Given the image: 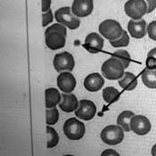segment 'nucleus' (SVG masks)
I'll list each match as a JSON object with an SVG mask.
<instances>
[{"label": "nucleus", "mask_w": 156, "mask_h": 156, "mask_svg": "<svg viewBox=\"0 0 156 156\" xmlns=\"http://www.w3.org/2000/svg\"><path fill=\"white\" fill-rule=\"evenodd\" d=\"M67 30L61 23L53 24L45 31L46 45L51 50H57L64 48L66 43Z\"/></svg>", "instance_id": "f257e3e1"}, {"label": "nucleus", "mask_w": 156, "mask_h": 156, "mask_svg": "<svg viewBox=\"0 0 156 156\" xmlns=\"http://www.w3.org/2000/svg\"><path fill=\"white\" fill-rule=\"evenodd\" d=\"M124 70L125 68L122 62L118 58L113 56L105 61L101 67L104 77L109 80H120L125 73Z\"/></svg>", "instance_id": "f03ea898"}, {"label": "nucleus", "mask_w": 156, "mask_h": 156, "mask_svg": "<svg viewBox=\"0 0 156 156\" xmlns=\"http://www.w3.org/2000/svg\"><path fill=\"white\" fill-rule=\"evenodd\" d=\"M62 129L66 137L72 141L81 139L86 132L84 123L76 118H70L66 120L63 124Z\"/></svg>", "instance_id": "7ed1b4c3"}, {"label": "nucleus", "mask_w": 156, "mask_h": 156, "mask_svg": "<svg viewBox=\"0 0 156 156\" xmlns=\"http://www.w3.org/2000/svg\"><path fill=\"white\" fill-rule=\"evenodd\" d=\"M99 32L104 37L108 40H116L122 35L123 29L119 22L108 19L102 22L99 25Z\"/></svg>", "instance_id": "20e7f679"}, {"label": "nucleus", "mask_w": 156, "mask_h": 156, "mask_svg": "<svg viewBox=\"0 0 156 156\" xmlns=\"http://www.w3.org/2000/svg\"><path fill=\"white\" fill-rule=\"evenodd\" d=\"M55 20L70 30H76L80 25V20L77 17L69 6H64L57 9L55 13Z\"/></svg>", "instance_id": "39448f33"}, {"label": "nucleus", "mask_w": 156, "mask_h": 156, "mask_svg": "<svg viewBox=\"0 0 156 156\" xmlns=\"http://www.w3.org/2000/svg\"><path fill=\"white\" fill-rule=\"evenodd\" d=\"M100 136L102 141L106 144L117 145L124 138V130L118 125H109L103 129Z\"/></svg>", "instance_id": "423d86ee"}, {"label": "nucleus", "mask_w": 156, "mask_h": 156, "mask_svg": "<svg viewBox=\"0 0 156 156\" xmlns=\"http://www.w3.org/2000/svg\"><path fill=\"white\" fill-rule=\"evenodd\" d=\"M147 4L144 0H129L124 5L126 14L132 20H141L147 13Z\"/></svg>", "instance_id": "0eeeda50"}, {"label": "nucleus", "mask_w": 156, "mask_h": 156, "mask_svg": "<svg viewBox=\"0 0 156 156\" xmlns=\"http://www.w3.org/2000/svg\"><path fill=\"white\" fill-rule=\"evenodd\" d=\"M53 64L57 72H72L75 67V61L72 54L62 52L55 55Z\"/></svg>", "instance_id": "6e6552de"}, {"label": "nucleus", "mask_w": 156, "mask_h": 156, "mask_svg": "<svg viewBox=\"0 0 156 156\" xmlns=\"http://www.w3.org/2000/svg\"><path fill=\"white\" fill-rule=\"evenodd\" d=\"M96 113V106L94 102L90 100H80V105L78 109L75 111V115L77 118L82 120H92Z\"/></svg>", "instance_id": "1a4fd4ad"}, {"label": "nucleus", "mask_w": 156, "mask_h": 156, "mask_svg": "<svg viewBox=\"0 0 156 156\" xmlns=\"http://www.w3.org/2000/svg\"><path fill=\"white\" fill-rule=\"evenodd\" d=\"M130 129L138 136H145L151 131L152 124L144 115H135L130 121Z\"/></svg>", "instance_id": "9d476101"}, {"label": "nucleus", "mask_w": 156, "mask_h": 156, "mask_svg": "<svg viewBox=\"0 0 156 156\" xmlns=\"http://www.w3.org/2000/svg\"><path fill=\"white\" fill-rule=\"evenodd\" d=\"M57 86L62 93H72L77 86L75 77L71 72H62L57 77Z\"/></svg>", "instance_id": "9b49d317"}, {"label": "nucleus", "mask_w": 156, "mask_h": 156, "mask_svg": "<svg viewBox=\"0 0 156 156\" xmlns=\"http://www.w3.org/2000/svg\"><path fill=\"white\" fill-rule=\"evenodd\" d=\"M94 9L93 0H74L72 5V12L77 17H87Z\"/></svg>", "instance_id": "f8f14e48"}, {"label": "nucleus", "mask_w": 156, "mask_h": 156, "mask_svg": "<svg viewBox=\"0 0 156 156\" xmlns=\"http://www.w3.org/2000/svg\"><path fill=\"white\" fill-rule=\"evenodd\" d=\"M104 38L96 32L89 33L85 38L83 47L91 54H97L102 51L104 48Z\"/></svg>", "instance_id": "ddd939ff"}, {"label": "nucleus", "mask_w": 156, "mask_h": 156, "mask_svg": "<svg viewBox=\"0 0 156 156\" xmlns=\"http://www.w3.org/2000/svg\"><path fill=\"white\" fill-rule=\"evenodd\" d=\"M128 30L134 38H142L147 33L146 22L141 20H130L128 23Z\"/></svg>", "instance_id": "4468645a"}, {"label": "nucleus", "mask_w": 156, "mask_h": 156, "mask_svg": "<svg viewBox=\"0 0 156 156\" xmlns=\"http://www.w3.org/2000/svg\"><path fill=\"white\" fill-rule=\"evenodd\" d=\"M105 85L104 78L97 72L87 75L84 80V87L89 92H97Z\"/></svg>", "instance_id": "2eb2a0df"}, {"label": "nucleus", "mask_w": 156, "mask_h": 156, "mask_svg": "<svg viewBox=\"0 0 156 156\" xmlns=\"http://www.w3.org/2000/svg\"><path fill=\"white\" fill-rule=\"evenodd\" d=\"M80 105V102L78 101L77 97L72 93H63L62 94V101L59 104L60 109L67 113L75 112Z\"/></svg>", "instance_id": "dca6fc26"}, {"label": "nucleus", "mask_w": 156, "mask_h": 156, "mask_svg": "<svg viewBox=\"0 0 156 156\" xmlns=\"http://www.w3.org/2000/svg\"><path fill=\"white\" fill-rule=\"evenodd\" d=\"M45 97L47 108H54L57 105H59L62 101V95L59 90L55 87L47 88L45 91Z\"/></svg>", "instance_id": "f3484780"}, {"label": "nucleus", "mask_w": 156, "mask_h": 156, "mask_svg": "<svg viewBox=\"0 0 156 156\" xmlns=\"http://www.w3.org/2000/svg\"><path fill=\"white\" fill-rule=\"evenodd\" d=\"M118 83L122 89L126 91H132L137 86V80L136 75L133 74L132 72H126L123 77L119 80Z\"/></svg>", "instance_id": "a211bd4d"}, {"label": "nucleus", "mask_w": 156, "mask_h": 156, "mask_svg": "<svg viewBox=\"0 0 156 156\" xmlns=\"http://www.w3.org/2000/svg\"><path fill=\"white\" fill-rule=\"evenodd\" d=\"M135 116L134 112L131 111H124L120 113L117 118V124L122 128L125 132L131 131L130 129V121Z\"/></svg>", "instance_id": "6ab92c4d"}, {"label": "nucleus", "mask_w": 156, "mask_h": 156, "mask_svg": "<svg viewBox=\"0 0 156 156\" xmlns=\"http://www.w3.org/2000/svg\"><path fill=\"white\" fill-rule=\"evenodd\" d=\"M143 84L151 89L156 88V70H149L145 68L141 75Z\"/></svg>", "instance_id": "aec40b11"}, {"label": "nucleus", "mask_w": 156, "mask_h": 156, "mask_svg": "<svg viewBox=\"0 0 156 156\" xmlns=\"http://www.w3.org/2000/svg\"><path fill=\"white\" fill-rule=\"evenodd\" d=\"M120 94L118 89L113 87H107L103 90V98L108 104L117 102L120 98Z\"/></svg>", "instance_id": "412c9836"}, {"label": "nucleus", "mask_w": 156, "mask_h": 156, "mask_svg": "<svg viewBox=\"0 0 156 156\" xmlns=\"http://www.w3.org/2000/svg\"><path fill=\"white\" fill-rule=\"evenodd\" d=\"M47 134H48V142H47V147L48 149L55 147L59 143V136L56 130L50 127L47 126Z\"/></svg>", "instance_id": "4be33fe9"}, {"label": "nucleus", "mask_w": 156, "mask_h": 156, "mask_svg": "<svg viewBox=\"0 0 156 156\" xmlns=\"http://www.w3.org/2000/svg\"><path fill=\"white\" fill-rule=\"evenodd\" d=\"M112 56L118 58L122 62L125 69H127L129 66L130 62H131V57H130V55L128 51H126V50H116L113 53Z\"/></svg>", "instance_id": "5701e85b"}, {"label": "nucleus", "mask_w": 156, "mask_h": 156, "mask_svg": "<svg viewBox=\"0 0 156 156\" xmlns=\"http://www.w3.org/2000/svg\"><path fill=\"white\" fill-rule=\"evenodd\" d=\"M110 44L113 47V48H125L128 47L129 44V36L128 35L127 31L123 30L122 35L116 40H111Z\"/></svg>", "instance_id": "b1692460"}, {"label": "nucleus", "mask_w": 156, "mask_h": 156, "mask_svg": "<svg viewBox=\"0 0 156 156\" xmlns=\"http://www.w3.org/2000/svg\"><path fill=\"white\" fill-rule=\"evenodd\" d=\"M46 114H47V124L48 126L55 125V123H57L59 120V112L55 107L47 108Z\"/></svg>", "instance_id": "393cba45"}, {"label": "nucleus", "mask_w": 156, "mask_h": 156, "mask_svg": "<svg viewBox=\"0 0 156 156\" xmlns=\"http://www.w3.org/2000/svg\"><path fill=\"white\" fill-rule=\"evenodd\" d=\"M147 34L151 39L156 41V21H153L147 25Z\"/></svg>", "instance_id": "a878e982"}, {"label": "nucleus", "mask_w": 156, "mask_h": 156, "mask_svg": "<svg viewBox=\"0 0 156 156\" xmlns=\"http://www.w3.org/2000/svg\"><path fill=\"white\" fill-rule=\"evenodd\" d=\"M54 20V14L51 10H48V12H45L42 13V25L43 27L48 26V24L51 23Z\"/></svg>", "instance_id": "bb28decb"}, {"label": "nucleus", "mask_w": 156, "mask_h": 156, "mask_svg": "<svg viewBox=\"0 0 156 156\" xmlns=\"http://www.w3.org/2000/svg\"><path fill=\"white\" fill-rule=\"evenodd\" d=\"M145 66L149 70H156V60L153 56L147 55V58L145 61Z\"/></svg>", "instance_id": "cd10ccee"}, {"label": "nucleus", "mask_w": 156, "mask_h": 156, "mask_svg": "<svg viewBox=\"0 0 156 156\" xmlns=\"http://www.w3.org/2000/svg\"><path fill=\"white\" fill-rule=\"evenodd\" d=\"M145 3L147 4V13H150L153 11H154V9L156 8V0H144Z\"/></svg>", "instance_id": "c85d7f7f"}, {"label": "nucleus", "mask_w": 156, "mask_h": 156, "mask_svg": "<svg viewBox=\"0 0 156 156\" xmlns=\"http://www.w3.org/2000/svg\"><path fill=\"white\" fill-rule=\"evenodd\" d=\"M101 156H120V154L118 152H116L115 150L112 149H106L105 150L102 154Z\"/></svg>", "instance_id": "c756f323"}, {"label": "nucleus", "mask_w": 156, "mask_h": 156, "mask_svg": "<svg viewBox=\"0 0 156 156\" xmlns=\"http://www.w3.org/2000/svg\"><path fill=\"white\" fill-rule=\"evenodd\" d=\"M50 6H51V0H42V6H41L42 12H48V10H50Z\"/></svg>", "instance_id": "7c9ffc66"}, {"label": "nucleus", "mask_w": 156, "mask_h": 156, "mask_svg": "<svg viewBox=\"0 0 156 156\" xmlns=\"http://www.w3.org/2000/svg\"><path fill=\"white\" fill-rule=\"evenodd\" d=\"M147 55H149V56H153L154 58H155V60H156V48H153L152 50H150Z\"/></svg>", "instance_id": "2f4dec72"}, {"label": "nucleus", "mask_w": 156, "mask_h": 156, "mask_svg": "<svg viewBox=\"0 0 156 156\" xmlns=\"http://www.w3.org/2000/svg\"><path fill=\"white\" fill-rule=\"evenodd\" d=\"M151 154L152 156H156V144H154L151 149Z\"/></svg>", "instance_id": "473e14b6"}, {"label": "nucleus", "mask_w": 156, "mask_h": 156, "mask_svg": "<svg viewBox=\"0 0 156 156\" xmlns=\"http://www.w3.org/2000/svg\"><path fill=\"white\" fill-rule=\"evenodd\" d=\"M62 156H74V155H72V154H66V155H62Z\"/></svg>", "instance_id": "72a5a7b5"}]
</instances>
